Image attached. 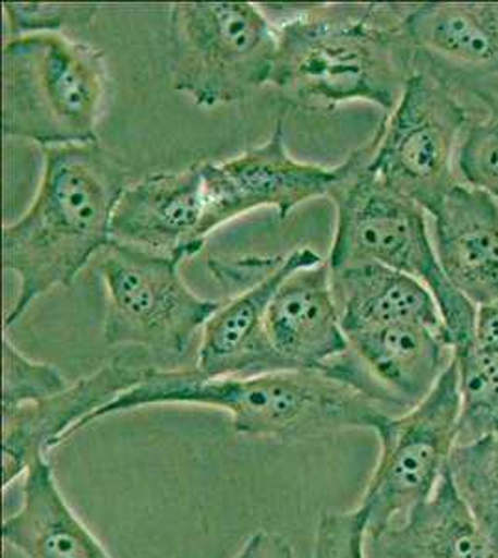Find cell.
<instances>
[{"label":"cell","mask_w":498,"mask_h":558,"mask_svg":"<svg viewBox=\"0 0 498 558\" xmlns=\"http://www.w3.org/2000/svg\"><path fill=\"white\" fill-rule=\"evenodd\" d=\"M2 8L7 15V41H13L36 34H63L73 28H86L101 7L76 2H4Z\"/></svg>","instance_id":"cell-25"},{"label":"cell","mask_w":498,"mask_h":558,"mask_svg":"<svg viewBox=\"0 0 498 558\" xmlns=\"http://www.w3.org/2000/svg\"><path fill=\"white\" fill-rule=\"evenodd\" d=\"M236 558H294L289 539L268 531H257L240 549Z\"/></svg>","instance_id":"cell-27"},{"label":"cell","mask_w":498,"mask_h":558,"mask_svg":"<svg viewBox=\"0 0 498 558\" xmlns=\"http://www.w3.org/2000/svg\"><path fill=\"white\" fill-rule=\"evenodd\" d=\"M447 473L461 501L498 551V436L456 445Z\"/></svg>","instance_id":"cell-22"},{"label":"cell","mask_w":498,"mask_h":558,"mask_svg":"<svg viewBox=\"0 0 498 558\" xmlns=\"http://www.w3.org/2000/svg\"><path fill=\"white\" fill-rule=\"evenodd\" d=\"M434 218V246L448 281L478 310L498 305V199L460 183Z\"/></svg>","instance_id":"cell-17"},{"label":"cell","mask_w":498,"mask_h":558,"mask_svg":"<svg viewBox=\"0 0 498 558\" xmlns=\"http://www.w3.org/2000/svg\"><path fill=\"white\" fill-rule=\"evenodd\" d=\"M476 99L487 112L482 120L469 123L458 155V173L461 183L498 199V97Z\"/></svg>","instance_id":"cell-23"},{"label":"cell","mask_w":498,"mask_h":558,"mask_svg":"<svg viewBox=\"0 0 498 558\" xmlns=\"http://www.w3.org/2000/svg\"><path fill=\"white\" fill-rule=\"evenodd\" d=\"M405 26L418 70L460 96L498 97V2L413 4Z\"/></svg>","instance_id":"cell-14"},{"label":"cell","mask_w":498,"mask_h":558,"mask_svg":"<svg viewBox=\"0 0 498 558\" xmlns=\"http://www.w3.org/2000/svg\"><path fill=\"white\" fill-rule=\"evenodd\" d=\"M339 175L341 166L323 168L292 159L284 146L283 121L279 120L270 138L259 147L220 165L203 162L208 233L265 207H274L279 220H284L305 202L328 197Z\"/></svg>","instance_id":"cell-12"},{"label":"cell","mask_w":498,"mask_h":558,"mask_svg":"<svg viewBox=\"0 0 498 558\" xmlns=\"http://www.w3.org/2000/svg\"><path fill=\"white\" fill-rule=\"evenodd\" d=\"M153 367L146 350L129 347L62 393L2 412V486L8 488L38 458L70 439L84 418L138 386Z\"/></svg>","instance_id":"cell-13"},{"label":"cell","mask_w":498,"mask_h":558,"mask_svg":"<svg viewBox=\"0 0 498 558\" xmlns=\"http://www.w3.org/2000/svg\"><path fill=\"white\" fill-rule=\"evenodd\" d=\"M316 259L320 255L311 247H296L276 257L208 260L210 274L231 296L203 328L197 373L205 378H250L287 371L268 343L266 312L281 281Z\"/></svg>","instance_id":"cell-10"},{"label":"cell","mask_w":498,"mask_h":558,"mask_svg":"<svg viewBox=\"0 0 498 558\" xmlns=\"http://www.w3.org/2000/svg\"><path fill=\"white\" fill-rule=\"evenodd\" d=\"M476 344L498 357V305L478 307L476 313Z\"/></svg>","instance_id":"cell-28"},{"label":"cell","mask_w":498,"mask_h":558,"mask_svg":"<svg viewBox=\"0 0 498 558\" xmlns=\"http://www.w3.org/2000/svg\"><path fill=\"white\" fill-rule=\"evenodd\" d=\"M2 542L26 558H110L63 499L45 458L26 470L23 505L2 523Z\"/></svg>","instance_id":"cell-19"},{"label":"cell","mask_w":498,"mask_h":558,"mask_svg":"<svg viewBox=\"0 0 498 558\" xmlns=\"http://www.w3.org/2000/svg\"><path fill=\"white\" fill-rule=\"evenodd\" d=\"M469 128L465 102L456 89L416 70L373 142L371 168L385 184L434 215L461 183L458 155Z\"/></svg>","instance_id":"cell-7"},{"label":"cell","mask_w":498,"mask_h":558,"mask_svg":"<svg viewBox=\"0 0 498 558\" xmlns=\"http://www.w3.org/2000/svg\"><path fill=\"white\" fill-rule=\"evenodd\" d=\"M171 86L196 107L234 105L270 84L278 33L250 2H175L170 8Z\"/></svg>","instance_id":"cell-6"},{"label":"cell","mask_w":498,"mask_h":558,"mask_svg":"<svg viewBox=\"0 0 498 558\" xmlns=\"http://www.w3.org/2000/svg\"><path fill=\"white\" fill-rule=\"evenodd\" d=\"M2 133L45 147L95 144L108 96L101 49L65 34L4 45Z\"/></svg>","instance_id":"cell-5"},{"label":"cell","mask_w":498,"mask_h":558,"mask_svg":"<svg viewBox=\"0 0 498 558\" xmlns=\"http://www.w3.org/2000/svg\"><path fill=\"white\" fill-rule=\"evenodd\" d=\"M458 415V367L452 362L424 402L404 415L385 418L374 430L379 458L360 505L371 538L378 542L405 523L436 494L456 447Z\"/></svg>","instance_id":"cell-9"},{"label":"cell","mask_w":498,"mask_h":558,"mask_svg":"<svg viewBox=\"0 0 498 558\" xmlns=\"http://www.w3.org/2000/svg\"><path fill=\"white\" fill-rule=\"evenodd\" d=\"M371 159L373 142L339 165L341 175L328 196L337 209L329 267L381 265L418 279L439 305L454 352L474 343L478 310L442 272L428 233V213L385 184Z\"/></svg>","instance_id":"cell-4"},{"label":"cell","mask_w":498,"mask_h":558,"mask_svg":"<svg viewBox=\"0 0 498 558\" xmlns=\"http://www.w3.org/2000/svg\"><path fill=\"white\" fill-rule=\"evenodd\" d=\"M179 267L175 257L118 242L105 250L107 344L146 350L153 362L177 360L189 350L220 302L192 292Z\"/></svg>","instance_id":"cell-8"},{"label":"cell","mask_w":498,"mask_h":558,"mask_svg":"<svg viewBox=\"0 0 498 558\" xmlns=\"http://www.w3.org/2000/svg\"><path fill=\"white\" fill-rule=\"evenodd\" d=\"M2 557L4 558H26L23 553L17 551L15 547L8 546V544H4V547H2Z\"/></svg>","instance_id":"cell-29"},{"label":"cell","mask_w":498,"mask_h":558,"mask_svg":"<svg viewBox=\"0 0 498 558\" xmlns=\"http://www.w3.org/2000/svg\"><path fill=\"white\" fill-rule=\"evenodd\" d=\"M331 287L344 336L397 323L426 324L447 333L434 294L408 274L381 265L331 268Z\"/></svg>","instance_id":"cell-18"},{"label":"cell","mask_w":498,"mask_h":558,"mask_svg":"<svg viewBox=\"0 0 498 558\" xmlns=\"http://www.w3.org/2000/svg\"><path fill=\"white\" fill-rule=\"evenodd\" d=\"M378 544L387 558H498L497 547L461 501L447 471L436 494Z\"/></svg>","instance_id":"cell-20"},{"label":"cell","mask_w":498,"mask_h":558,"mask_svg":"<svg viewBox=\"0 0 498 558\" xmlns=\"http://www.w3.org/2000/svg\"><path fill=\"white\" fill-rule=\"evenodd\" d=\"M4 376H2V412L34 404L62 393L70 384L54 365L32 362L4 331Z\"/></svg>","instance_id":"cell-24"},{"label":"cell","mask_w":498,"mask_h":558,"mask_svg":"<svg viewBox=\"0 0 498 558\" xmlns=\"http://www.w3.org/2000/svg\"><path fill=\"white\" fill-rule=\"evenodd\" d=\"M126 189L125 168L99 142L45 147L38 194L20 220L2 228V263L21 281L4 330L34 300L71 286L112 244V218Z\"/></svg>","instance_id":"cell-2"},{"label":"cell","mask_w":498,"mask_h":558,"mask_svg":"<svg viewBox=\"0 0 498 558\" xmlns=\"http://www.w3.org/2000/svg\"><path fill=\"white\" fill-rule=\"evenodd\" d=\"M155 404L218 408L231 415L240 436L297 441L328 438L352 428L376 430L387 418L371 400L323 371L205 378L196 368L153 367L138 386L78 423L71 436L99 418Z\"/></svg>","instance_id":"cell-3"},{"label":"cell","mask_w":498,"mask_h":558,"mask_svg":"<svg viewBox=\"0 0 498 558\" xmlns=\"http://www.w3.org/2000/svg\"><path fill=\"white\" fill-rule=\"evenodd\" d=\"M366 514L363 508L350 512H324L316 525L315 558H365Z\"/></svg>","instance_id":"cell-26"},{"label":"cell","mask_w":498,"mask_h":558,"mask_svg":"<svg viewBox=\"0 0 498 558\" xmlns=\"http://www.w3.org/2000/svg\"><path fill=\"white\" fill-rule=\"evenodd\" d=\"M347 341V350L323 368L324 375L352 387L387 417L424 402L456 355L447 333L421 323L353 331Z\"/></svg>","instance_id":"cell-11"},{"label":"cell","mask_w":498,"mask_h":558,"mask_svg":"<svg viewBox=\"0 0 498 558\" xmlns=\"http://www.w3.org/2000/svg\"><path fill=\"white\" fill-rule=\"evenodd\" d=\"M265 331L287 371H323L347 350L328 260H311L281 281L266 312Z\"/></svg>","instance_id":"cell-16"},{"label":"cell","mask_w":498,"mask_h":558,"mask_svg":"<svg viewBox=\"0 0 498 558\" xmlns=\"http://www.w3.org/2000/svg\"><path fill=\"white\" fill-rule=\"evenodd\" d=\"M208 235L203 162L129 184L112 218V242L181 263L199 254Z\"/></svg>","instance_id":"cell-15"},{"label":"cell","mask_w":498,"mask_h":558,"mask_svg":"<svg viewBox=\"0 0 498 558\" xmlns=\"http://www.w3.org/2000/svg\"><path fill=\"white\" fill-rule=\"evenodd\" d=\"M413 4H305L279 21L270 84L303 110L371 102L391 114L416 71Z\"/></svg>","instance_id":"cell-1"},{"label":"cell","mask_w":498,"mask_h":558,"mask_svg":"<svg viewBox=\"0 0 498 558\" xmlns=\"http://www.w3.org/2000/svg\"><path fill=\"white\" fill-rule=\"evenodd\" d=\"M460 415L456 445L498 436V357L476 341L456 349Z\"/></svg>","instance_id":"cell-21"}]
</instances>
